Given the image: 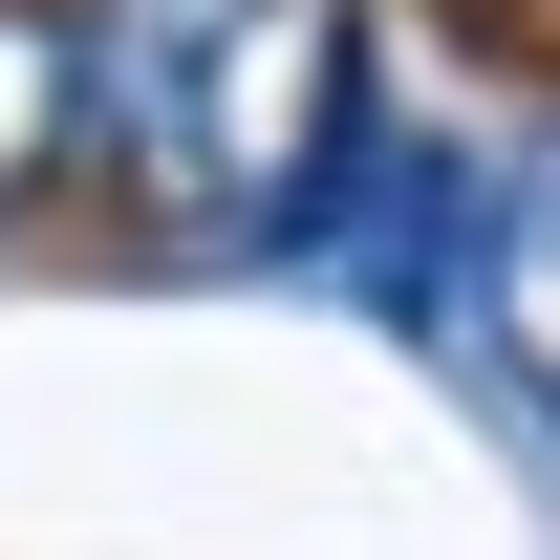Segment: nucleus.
<instances>
[{
    "instance_id": "f03ea898",
    "label": "nucleus",
    "mask_w": 560,
    "mask_h": 560,
    "mask_svg": "<svg viewBox=\"0 0 560 560\" xmlns=\"http://www.w3.org/2000/svg\"><path fill=\"white\" fill-rule=\"evenodd\" d=\"M475 346H495V366L560 410V130H539V151L475 195Z\"/></svg>"
},
{
    "instance_id": "f257e3e1",
    "label": "nucleus",
    "mask_w": 560,
    "mask_h": 560,
    "mask_svg": "<svg viewBox=\"0 0 560 560\" xmlns=\"http://www.w3.org/2000/svg\"><path fill=\"white\" fill-rule=\"evenodd\" d=\"M259 0H86V130L130 151L151 195L195 215V151H215V66H237Z\"/></svg>"
},
{
    "instance_id": "7ed1b4c3",
    "label": "nucleus",
    "mask_w": 560,
    "mask_h": 560,
    "mask_svg": "<svg viewBox=\"0 0 560 560\" xmlns=\"http://www.w3.org/2000/svg\"><path fill=\"white\" fill-rule=\"evenodd\" d=\"M66 151H86V22L66 0H0V215L44 195Z\"/></svg>"
}]
</instances>
